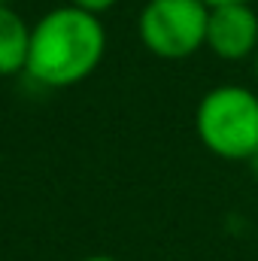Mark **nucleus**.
<instances>
[{"mask_svg": "<svg viewBox=\"0 0 258 261\" xmlns=\"http://www.w3.org/2000/svg\"><path fill=\"white\" fill-rule=\"evenodd\" d=\"M107 52V28L100 15L79 6H58L31 28L24 73L43 88H70L88 79Z\"/></svg>", "mask_w": 258, "mask_h": 261, "instance_id": "nucleus-1", "label": "nucleus"}, {"mask_svg": "<svg viewBox=\"0 0 258 261\" xmlns=\"http://www.w3.org/2000/svg\"><path fill=\"white\" fill-rule=\"evenodd\" d=\"M194 130L213 155L252 161L258 155V94L246 85L210 88L194 110Z\"/></svg>", "mask_w": 258, "mask_h": 261, "instance_id": "nucleus-2", "label": "nucleus"}, {"mask_svg": "<svg viewBox=\"0 0 258 261\" xmlns=\"http://www.w3.org/2000/svg\"><path fill=\"white\" fill-rule=\"evenodd\" d=\"M207 18L200 0H149L137 21L140 43L164 61L189 58L207 46Z\"/></svg>", "mask_w": 258, "mask_h": 261, "instance_id": "nucleus-3", "label": "nucleus"}, {"mask_svg": "<svg viewBox=\"0 0 258 261\" xmlns=\"http://www.w3.org/2000/svg\"><path fill=\"white\" fill-rule=\"evenodd\" d=\"M207 49L222 61H243L258 52V12L252 3L213 6L207 18Z\"/></svg>", "mask_w": 258, "mask_h": 261, "instance_id": "nucleus-4", "label": "nucleus"}, {"mask_svg": "<svg viewBox=\"0 0 258 261\" xmlns=\"http://www.w3.org/2000/svg\"><path fill=\"white\" fill-rule=\"evenodd\" d=\"M28 49H31V24L9 3H0V76L24 73Z\"/></svg>", "mask_w": 258, "mask_h": 261, "instance_id": "nucleus-5", "label": "nucleus"}, {"mask_svg": "<svg viewBox=\"0 0 258 261\" xmlns=\"http://www.w3.org/2000/svg\"><path fill=\"white\" fill-rule=\"evenodd\" d=\"M119 0H70V6H79V9H85V12H91V15H100V12H107V9H113Z\"/></svg>", "mask_w": 258, "mask_h": 261, "instance_id": "nucleus-6", "label": "nucleus"}, {"mask_svg": "<svg viewBox=\"0 0 258 261\" xmlns=\"http://www.w3.org/2000/svg\"><path fill=\"white\" fill-rule=\"evenodd\" d=\"M200 3H207V6L213 9V6H228V3H252V0H200Z\"/></svg>", "mask_w": 258, "mask_h": 261, "instance_id": "nucleus-7", "label": "nucleus"}, {"mask_svg": "<svg viewBox=\"0 0 258 261\" xmlns=\"http://www.w3.org/2000/svg\"><path fill=\"white\" fill-rule=\"evenodd\" d=\"M82 261H116V258H110V255H88V258H82Z\"/></svg>", "mask_w": 258, "mask_h": 261, "instance_id": "nucleus-8", "label": "nucleus"}, {"mask_svg": "<svg viewBox=\"0 0 258 261\" xmlns=\"http://www.w3.org/2000/svg\"><path fill=\"white\" fill-rule=\"evenodd\" d=\"M255 76H258V52H255Z\"/></svg>", "mask_w": 258, "mask_h": 261, "instance_id": "nucleus-9", "label": "nucleus"}]
</instances>
